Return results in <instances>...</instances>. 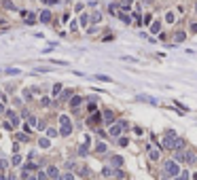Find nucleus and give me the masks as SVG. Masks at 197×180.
Instances as JSON below:
<instances>
[{"instance_id": "32", "label": "nucleus", "mask_w": 197, "mask_h": 180, "mask_svg": "<svg viewBox=\"0 0 197 180\" xmlns=\"http://www.w3.org/2000/svg\"><path fill=\"white\" fill-rule=\"evenodd\" d=\"M121 6L123 8H129L131 6V0H121Z\"/></svg>"}, {"instance_id": "41", "label": "nucleus", "mask_w": 197, "mask_h": 180, "mask_svg": "<svg viewBox=\"0 0 197 180\" xmlns=\"http://www.w3.org/2000/svg\"><path fill=\"white\" fill-rule=\"evenodd\" d=\"M0 112H6V110H4V104H2V102H0Z\"/></svg>"}, {"instance_id": "34", "label": "nucleus", "mask_w": 197, "mask_h": 180, "mask_svg": "<svg viewBox=\"0 0 197 180\" xmlns=\"http://www.w3.org/2000/svg\"><path fill=\"white\" fill-rule=\"evenodd\" d=\"M108 13H112V15H117L119 11H117V6H114V4H110V6H108Z\"/></svg>"}, {"instance_id": "36", "label": "nucleus", "mask_w": 197, "mask_h": 180, "mask_svg": "<svg viewBox=\"0 0 197 180\" xmlns=\"http://www.w3.org/2000/svg\"><path fill=\"white\" fill-rule=\"evenodd\" d=\"M40 104H42V106H49V104H51V100H49V97H42Z\"/></svg>"}, {"instance_id": "38", "label": "nucleus", "mask_w": 197, "mask_h": 180, "mask_svg": "<svg viewBox=\"0 0 197 180\" xmlns=\"http://www.w3.org/2000/svg\"><path fill=\"white\" fill-rule=\"evenodd\" d=\"M28 123H30V125H38V123H36V119H34V116H28Z\"/></svg>"}, {"instance_id": "15", "label": "nucleus", "mask_w": 197, "mask_h": 180, "mask_svg": "<svg viewBox=\"0 0 197 180\" xmlns=\"http://www.w3.org/2000/svg\"><path fill=\"white\" fill-rule=\"evenodd\" d=\"M150 32H153V34L161 32V21H157V23H153V25H150Z\"/></svg>"}, {"instance_id": "28", "label": "nucleus", "mask_w": 197, "mask_h": 180, "mask_svg": "<svg viewBox=\"0 0 197 180\" xmlns=\"http://www.w3.org/2000/svg\"><path fill=\"white\" fill-rule=\"evenodd\" d=\"M174 180H189V172H182L178 178H174Z\"/></svg>"}, {"instance_id": "19", "label": "nucleus", "mask_w": 197, "mask_h": 180, "mask_svg": "<svg viewBox=\"0 0 197 180\" xmlns=\"http://www.w3.org/2000/svg\"><path fill=\"white\" fill-rule=\"evenodd\" d=\"M4 72H6V74H11V76H15V74H19L21 70H17V68H6Z\"/></svg>"}, {"instance_id": "44", "label": "nucleus", "mask_w": 197, "mask_h": 180, "mask_svg": "<svg viewBox=\"0 0 197 180\" xmlns=\"http://www.w3.org/2000/svg\"><path fill=\"white\" fill-rule=\"evenodd\" d=\"M53 180H64V178H61V176H57V178H53Z\"/></svg>"}, {"instance_id": "7", "label": "nucleus", "mask_w": 197, "mask_h": 180, "mask_svg": "<svg viewBox=\"0 0 197 180\" xmlns=\"http://www.w3.org/2000/svg\"><path fill=\"white\" fill-rule=\"evenodd\" d=\"M38 19H40L42 23H49V19H51V13H49V11H40V15H38Z\"/></svg>"}, {"instance_id": "2", "label": "nucleus", "mask_w": 197, "mask_h": 180, "mask_svg": "<svg viewBox=\"0 0 197 180\" xmlns=\"http://www.w3.org/2000/svg\"><path fill=\"white\" fill-rule=\"evenodd\" d=\"M59 123H61V136H70V133H72V123H70V119L66 114H61Z\"/></svg>"}, {"instance_id": "21", "label": "nucleus", "mask_w": 197, "mask_h": 180, "mask_svg": "<svg viewBox=\"0 0 197 180\" xmlns=\"http://www.w3.org/2000/svg\"><path fill=\"white\" fill-rule=\"evenodd\" d=\"M38 144H40V148H49V144H51V142H49L47 138H40V142H38Z\"/></svg>"}, {"instance_id": "9", "label": "nucleus", "mask_w": 197, "mask_h": 180, "mask_svg": "<svg viewBox=\"0 0 197 180\" xmlns=\"http://www.w3.org/2000/svg\"><path fill=\"white\" fill-rule=\"evenodd\" d=\"M148 157L153 159V161H159V157H161V150H155V148H150V150H148Z\"/></svg>"}, {"instance_id": "23", "label": "nucleus", "mask_w": 197, "mask_h": 180, "mask_svg": "<svg viewBox=\"0 0 197 180\" xmlns=\"http://www.w3.org/2000/svg\"><path fill=\"white\" fill-rule=\"evenodd\" d=\"M97 121H100V114H93L91 119H89V125H97Z\"/></svg>"}, {"instance_id": "35", "label": "nucleus", "mask_w": 197, "mask_h": 180, "mask_svg": "<svg viewBox=\"0 0 197 180\" xmlns=\"http://www.w3.org/2000/svg\"><path fill=\"white\" fill-rule=\"evenodd\" d=\"M102 174H104V176H110V174H112V169H110V167H104V169H102Z\"/></svg>"}, {"instance_id": "40", "label": "nucleus", "mask_w": 197, "mask_h": 180, "mask_svg": "<svg viewBox=\"0 0 197 180\" xmlns=\"http://www.w3.org/2000/svg\"><path fill=\"white\" fill-rule=\"evenodd\" d=\"M64 180H74V176H72V174H66V176H64Z\"/></svg>"}, {"instance_id": "45", "label": "nucleus", "mask_w": 197, "mask_h": 180, "mask_svg": "<svg viewBox=\"0 0 197 180\" xmlns=\"http://www.w3.org/2000/svg\"><path fill=\"white\" fill-rule=\"evenodd\" d=\"M8 180H15V176H8Z\"/></svg>"}, {"instance_id": "1", "label": "nucleus", "mask_w": 197, "mask_h": 180, "mask_svg": "<svg viewBox=\"0 0 197 180\" xmlns=\"http://www.w3.org/2000/svg\"><path fill=\"white\" fill-rule=\"evenodd\" d=\"M176 174H182L180 172V167H178V161L176 159H172V161H165V163H163V174H161V176H163V178H176Z\"/></svg>"}, {"instance_id": "26", "label": "nucleus", "mask_w": 197, "mask_h": 180, "mask_svg": "<svg viewBox=\"0 0 197 180\" xmlns=\"http://www.w3.org/2000/svg\"><path fill=\"white\" fill-rule=\"evenodd\" d=\"M36 178H38V180H47V178H49V174H47V172H38V174H36Z\"/></svg>"}, {"instance_id": "25", "label": "nucleus", "mask_w": 197, "mask_h": 180, "mask_svg": "<svg viewBox=\"0 0 197 180\" xmlns=\"http://www.w3.org/2000/svg\"><path fill=\"white\" fill-rule=\"evenodd\" d=\"M97 80H106V83H110V76H106V74H95Z\"/></svg>"}, {"instance_id": "18", "label": "nucleus", "mask_w": 197, "mask_h": 180, "mask_svg": "<svg viewBox=\"0 0 197 180\" xmlns=\"http://www.w3.org/2000/svg\"><path fill=\"white\" fill-rule=\"evenodd\" d=\"M110 163H112V165H123V157H119V155H117V157H112Z\"/></svg>"}, {"instance_id": "37", "label": "nucleus", "mask_w": 197, "mask_h": 180, "mask_svg": "<svg viewBox=\"0 0 197 180\" xmlns=\"http://www.w3.org/2000/svg\"><path fill=\"white\" fill-rule=\"evenodd\" d=\"M119 144L121 146H127V138H119Z\"/></svg>"}, {"instance_id": "31", "label": "nucleus", "mask_w": 197, "mask_h": 180, "mask_svg": "<svg viewBox=\"0 0 197 180\" xmlns=\"http://www.w3.org/2000/svg\"><path fill=\"white\" fill-rule=\"evenodd\" d=\"M21 163V155H15L13 157V165H19Z\"/></svg>"}, {"instance_id": "39", "label": "nucleus", "mask_w": 197, "mask_h": 180, "mask_svg": "<svg viewBox=\"0 0 197 180\" xmlns=\"http://www.w3.org/2000/svg\"><path fill=\"white\" fill-rule=\"evenodd\" d=\"M191 32H195V34H197V23H191Z\"/></svg>"}, {"instance_id": "46", "label": "nucleus", "mask_w": 197, "mask_h": 180, "mask_svg": "<svg viewBox=\"0 0 197 180\" xmlns=\"http://www.w3.org/2000/svg\"><path fill=\"white\" fill-rule=\"evenodd\" d=\"M195 11H197V6H195Z\"/></svg>"}, {"instance_id": "22", "label": "nucleus", "mask_w": 197, "mask_h": 180, "mask_svg": "<svg viewBox=\"0 0 197 180\" xmlns=\"http://www.w3.org/2000/svg\"><path fill=\"white\" fill-rule=\"evenodd\" d=\"M174 38H176V42H182V40H184V32H176Z\"/></svg>"}, {"instance_id": "11", "label": "nucleus", "mask_w": 197, "mask_h": 180, "mask_svg": "<svg viewBox=\"0 0 197 180\" xmlns=\"http://www.w3.org/2000/svg\"><path fill=\"white\" fill-rule=\"evenodd\" d=\"M119 19H121L125 25H127V23H131V17H129V15H125V13H119Z\"/></svg>"}, {"instance_id": "13", "label": "nucleus", "mask_w": 197, "mask_h": 180, "mask_svg": "<svg viewBox=\"0 0 197 180\" xmlns=\"http://www.w3.org/2000/svg\"><path fill=\"white\" fill-rule=\"evenodd\" d=\"M47 174H49V178H57V176H59L57 167H49V169H47Z\"/></svg>"}, {"instance_id": "27", "label": "nucleus", "mask_w": 197, "mask_h": 180, "mask_svg": "<svg viewBox=\"0 0 197 180\" xmlns=\"http://www.w3.org/2000/svg\"><path fill=\"white\" fill-rule=\"evenodd\" d=\"M47 136H49V138H55V136H57V129H53V127L47 129Z\"/></svg>"}, {"instance_id": "10", "label": "nucleus", "mask_w": 197, "mask_h": 180, "mask_svg": "<svg viewBox=\"0 0 197 180\" xmlns=\"http://www.w3.org/2000/svg\"><path fill=\"white\" fill-rule=\"evenodd\" d=\"M87 142H89V140H87ZM87 142L78 146V155H80V157H87V152H89V148H87Z\"/></svg>"}, {"instance_id": "16", "label": "nucleus", "mask_w": 197, "mask_h": 180, "mask_svg": "<svg viewBox=\"0 0 197 180\" xmlns=\"http://www.w3.org/2000/svg\"><path fill=\"white\" fill-rule=\"evenodd\" d=\"M197 157H195V152H186V163H195Z\"/></svg>"}, {"instance_id": "30", "label": "nucleus", "mask_w": 197, "mask_h": 180, "mask_svg": "<svg viewBox=\"0 0 197 180\" xmlns=\"http://www.w3.org/2000/svg\"><path fill=\"white\" fill-rule=\"evenodd\" d=\"M15 140H17V142H21V140L25 142V140H28V136H23V133H17V136H15Z\"/></svg>"}, {"instance_id": "6", "label": "nucleus", "mask_w": 197, "mask_h": 180, "mask_svg": "<svg viewBox=\"0 0 197 180\" xmlns=\"http://www.w3.org/2000/svg\"><path fill=\"white\" fill-rule=\"evenodd\" d=\"M138 100H140V102H146V104L157 106V100H155V97H150V95H138Z\"/></svg>"}, {"instance_id": "33", "label": "nucleus", "mask_w": 197, "mask_h": 180, "mask_svg": "<svg viewBox=\"0 0 197 180\" xmlns=\"http://www.w3.org/2000/svg\"><path fill=\"white\" fill-rule=\"evenodd\" d=\"M91 21H93V23H97V21H100V13H97V11L91 15Z\"/></svg>"}, {"instance_id": "8", "label": "nucleus", "mask_w": 197, "mask_h": 180, "mask_svg": "<svg viewBox=\"0 0 197 180\" xmlns=\"http://www.w3.org/2000/svg\"><path fill=\"white\" fill-rule=\"evenodd\" d=\"M80 102H83V97H80V95H72V100H70V106H72V108H78Z\"/></svg>"}, {"instance_id": "42", "label": "nucleus", "mask_w": 197, "mask_h": 180, "mask_svg": "<svg viewBox=\"0 0 197 180\" xmlns=\"http://www.w3.org/2000/svg\"><path fill=\"white\" fill-rule=\"evenodd\" d=\"M42 2H47V4H51V2H53V0H42Z\"/></svg>"}, {"instance_id": "5", "label": "nucleus", "mask_w": 197, "mask_h": 180, "mask_svg": "<svg viewBox=\"0 0 197 180\" xmlns=\"http://www.w3.org/2000/svg\"><path fill=\"white\" fill-rule=\"evenodd\" d=\"M21 15L25 17V19H28V21H25V23H28V25H32V23H36V15H34V13H28V11H21Z\"/></svg>"}, {"instance_id": "14", "label": "nucleus", "mask_w": 197, "mask_h": 180, "mask_svg": "<svg viewBox=\"0 0 197 180\" xmlns=\"http://www.w3.org/2000/svg\"><path fill=\"white\" fill-rule=\"evenodd\" d=\"M95 152H106V144L104 142H97L95 144Z\"/></svg>"}, {"instance_id": "24", "label": "nucleus", "mask_w": 197, "mask_h": 180, "mask_svg": "<svg viewBox=\"0 0 197 180\" xmlns=\"http://www.w3.org/2000/svg\"><path fill=\"white\" fill-rule=\"evenodd\" d=\"M61 93V85L57 83V85H53V95H59Z\"/></svg>"}, {"instance_id": "43", "label": "nucleus", "mask_w": 197, "mask_h": 180, "mask_svg": "<svg viewBox=\"0 0 197 180\" xmlns=\"http://www.w3.org/2000/svg\"><path fill=\"white\" fill-rule=\"evenodd\" d=\"M0 180H6V178H4V174H0Z\"/></svg>"}, {"instance_id": "3", "label": "nucleus", "mask_w": 197, "mask_h": 180, "mask_svg": "<svg viewBox=\"0 0 197 180\" xmlns=\"http://www.w3.org/2000/svg\"><path fill=\"white\" fill-rule=\"evenodd\" d=\"M125 127H127V123H125V121H119V123H114V125H110V129H108V133H110V136H114V138H119V136H121V131H123Z\"/></svg>"}, {"instance_id": "4", "label": "nucleus", "mask_w": 197, "mask_h": 180, "mask_svg": "<svg viewBox=\"0 0 197 180\" xmlns=\"http://www.w3.org/2000/svg\"><path fill=\"white\" fill-rule=\"evenodd\" d=\"M6 119H8V123H11L13 127H17V125H19V116H17L13 110H6Z\"/></svg>"}, {"instance_id": "17", "label": "nucleus", "mask_w": 197, "mask_h": 180, "mask_svg": "<svg viewBox=\"0 0 197 180\" xmlns=\"http://www.w3.org/2000/svg\"><path fill=\"white\" fill-rule=\"evenodd\" d=\"M2 6H4V8H8V11H15V4L11 2V0H4V2H2Z\"/></svg>"}, {"instance_id": "29", "label": "nucleus", "mask_w": 197, "mask_h": 180, "mask_svg": "<svg viewBox=\"0 0 197 180\" xmlns=\"http://www.w3.org/2000/svg\"><path fill=\"white\" fill-rule=\"evenodd\" d=\"M89 19H91L89 15H83V17H80V23H83V25H87V23H89Z\"/></svg>"}, {"instance_id": "12", "label": "nucleus", "mask_w": 197, "mask_h": 180, "mask_svg": "<svg viewBox=\"0 0 197 180\" xmlns=\"http://www.w3.org/2000/svg\"><path fill=\"white\" fill-rule=\"evenodd\" d=\"M104 121H106V123H112V121H114V114H112L110 110H106V112H104Z\"/></svg>"}, {"instance_id": "20", "label": "nucleus", "mask_w": 197, "mask_h": 180, "mask_svg": "<svg viewBox=\"0 0 197 180\" xmlns=\"http://www.w3.org/2000/svg\"><path fill=\"white\" fill-rule=\"evenodd\" d=\"M165 21H167V23H174V13H172V11L165 13Z\"/></svg>"}]
</instances>
